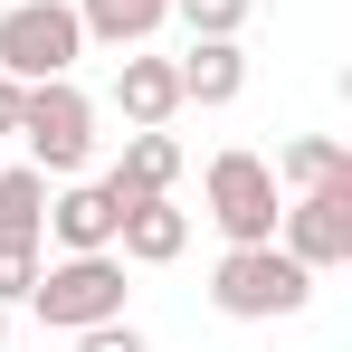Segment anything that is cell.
<instances>
[{
  "label": "cell",
  "mask_w": 352,
  "mask_h": 352,
  "mask_svg": "<svg viewBox=\"0 0 352 352\" xmlns=\"http://www.w3.org/2000/svg\"><path fill=\"white\" fill-rule=\"evenodd\" d=\"M210 305L229 314V324H286L314 305V276L295 267L276 238H257V248H219V267H210Z\"/></svg>",
  "instance_id": "6da1fadb"
},
{
  "label": "cell",
  "mask_w": 352,
  "mask_h": 352,
  "mask_svg": "<svg viewBox=\"0 0 352 352\" xmlns=\"http://www.w3.org/2000/svg\"><path fill=\"white\" fill-rule=\"evenodd\" d=\"M10 133L29 143V162L48 181H76L96 162V96L76 76H38V86H19V124Z\"/></svg>",
  "instance_id": "7a4b0ae2"
},
{
  "label": "cell",
  "mask_w": 352,
  "mask_h": 352,
  "mask_svg": "<svg viewBox=\"0 0 352 352\" xmlns=\"http://www.w3.org/2000/svg\"><path fill=\"white\" fill-rule=\"evenodd\" d=\"M124 295H133L124 286V257L115 248H86V257H48L38 286H29V305H38L48 333H86V324H115Z\"/></svg>",
  "instance_id": "3957f363"
},
{
  "label": "cell",
  "mask_w": 352,
  "mask_h": 352,
  "mask_svg": "<svg viewBox=\"0 0 352 352\" xmlns=\"http://www.w3.org/2000/svg\"><path fill=\"white\" fill-rule=\"evenodd\" d=\"M200 200H210V229L229 238V248H257V238H276V210H286V190L267 172V153H210V172H200Z\"/></svg>",
  "instance_id": "277c9868"
},
{
  "label": "cell",
  "mask_w": 352,
  "mask_h": 352,
  "mask_svg": "<svg viewBox=\"0 0 352 352\" xmlns=\"http://www.w3.org/2000/svg\"><path fill=\"white\" fill-rule=\"evenodd\" d=\"M76 58H86L76 0H10L0 10V76L38 86V76H76Z\"/></svg>",
  "instance_id": "5b68a950"
},
{
  "label": "cell",
  "mask_w": 352,
  "mask_h": 352,
  "mask_svg": "<svg viewBox=\"0 0 352 352\" xmlns=\"http://www.w3.org/2000/svg\"><path fill=\"white\" fill-rule=\"evenodd\" d=\"M276 248H286L305 276L352 267V172L324 181V190H286V210H276Z\"/></svg>",
  "instance_id": "8992f818"
},
{
  "label": "cell",
  "mask_w": 352,
  "mask_h": 352,
  "mask_svg": "<svg viewBox=\"0 0 352 352\" xmlns=\"http://www.w3.org/2000/svg\"><path fill=\"white\" fill-rule=\"evenodd\" d=\"M115 219L124 200L105 190V181H67V190H48V238H58V257H86V248H115Z\"/></svg>",
  "instance_id": "52a82bcc"
},
{
  "label": "cell",
  "mask_w": 352,
  "mask_h": 352,
  "mask_svg": "<svg viewBox=\"0 0 352 352\" xmlns=\"http://www.w3.org/2000/svg\"><path fill=\"white\" fill-rule=\"evenodd\" d=\"M181 248H190V210H181L172 190L124 200V219H115V257H124V267H172Z\"/></svg>",
  "instance_id": "ba28073f"
},
{
  "label": "cell",
  "mask_w": 352,
  "mask_h": 352,
  "mask_svg": "<svg viewBox=\"0 0 352 352\" xmlns=\"http://www.w3.org/2000/svg\"><path fill=\"white\" fill-rule=\"evenodd\" d=\"M115 200H153V190H181V133L172 124H133L115 153V172H105Z\"/></svg>",
  "instance_id": "9c48e42d"
},
{
  "label": "cell",
  "mask_w": 352,
  "mask_h": 352,
  "mask_svg": "<svg viewBox=\"0 0 352 352\" xmlns=\"http://www.w3.org/2000/svg\"><path fill=\"white\" fill-rule=\"evenodd\" d=\"M115 115L124 124H172L181 115V67L153 58V48H124V67H115Z\"/></svg>",
  "instance_id": "30bf717a"
},
{
  "label": "cell",
  "mask_w": 352,
  "mask_h": 352,
  "mask_svg": "<svg viewBox=\"0 0 352 352\" xmlns=\"http://www.w3.org/2000/svg\"><path fill=\"white\" fill-rule=\"evenodd\" d=\"M181 67V105H238L248 96V48L238 38H190V58Z\"/></svg>",
  "instance_id": "8fae6325"
},
{
  "label": "cell",
  "mask_w": 352,
  "mask_h": 352,
  "mask_svg": "<svg viewBox=\"0 0 352 352\" xmlns=\"http://www.w3.org/2000/svg\"><path fill=\"white\" fill-rule=\"evenodd\" d=\"M162 19H172V0H76L86 48H143Z\"/></svg>",
  "instance_id": "7c38bea8"
},
{
  "label": "cell",
  "mask_w": 352,
  "mask_h": 352,
  "mask_svg": "<svg viewBox=\"0 0 352 352\" xmlns=\"http://www.w3.org/2000/svg\"><path fill=\"white\" fill-rule=\"evenodd\" d=\"M267 172H276V190H324V181L352 172V143H343V133H295Z\"/></svg>",
  "instance_id": "4fadbf2b"
},
{
  "label": "cell",
  "mask_w": 352,
  "mask_h": 352,
  "mask_svg": "<svg viewBox=\"0 0 352 352\" xmlns=\"http://www.w3.org/2000/svg\"><path fill=\"white\" fill-rule=\"evenodd\" d=\"M0 238H48V172L38 162L0 172Z\"/></svg>",
  "instance_id": "5bb4252c"
},
{
  "label": "cell",
  "mask_w": 352,
  "mask_h": 352,
  "mask_svg": "<svg viewBox=\"0 0 352 352\" xmlns=\"http://www.w3.org/2000/svg\"><path fill=\"white\" fill-rule=\"evenodd\" d=\"M248 10H257V0H172V19L190 29V38H238Z\"/></svg>",
  "instance_id": "9a60e30c"
},
{
  "label": "cell",
  "mask_w": 352,
  "mask_h": 352,
  "mask_svg": "<svg viewBox=\"0 0 352 352\" xmlns=\"http://www.w3.org/2000/svg\"><path fill=\"white\" fill-rule=\"evenodd\" d=\"M38 238H0V305H29V286H38Z\"/></svg>",
  "instance_id": "2e32d148"
},
{
  "label": "cell",
  "mask_w": 352,
  "mask_h": 352,
  "mask_svg": "<svg viewBox=\"0 0 352 352\" xmlns=\"http://www.w3.org/2000/svg\"><path fill=\"white\" fill-rule=\"evenodd\" d=\"M67 343H76V352H153L133 324H124V314H115V324H86V333H67Z\"/></svg>",
  "instance_id": "e0dca14e"
},
{
  "label": "cell",
  "mask_w": 352,
  "mask_h": 352,
  "mask_svg": "<svg viewBox=\"0 0 352 352\" xmlns=\"http://www.w3.org/2000/svg\"><path fill=\"white\" fill-rule=\"evenodd\" d=\"M19 124V76H0V133Z\"/></svg>",
  "instance_id": "ac0fdd59"
},
{
  "label": "cell",
  "mask_w": 352,
  "mask_h": 352,
  "mask_svg": "<svg viewBox=\"0 0 352 352\" xmlns=\"http://www.w3.org/2000/svg\"><path fill=\"white\" fill-rule=\"evenodd\" d=\"M0 352H10V305H0Z\"/></svg>",
  "instance_id": "d6986e66"
}]
</instances>
